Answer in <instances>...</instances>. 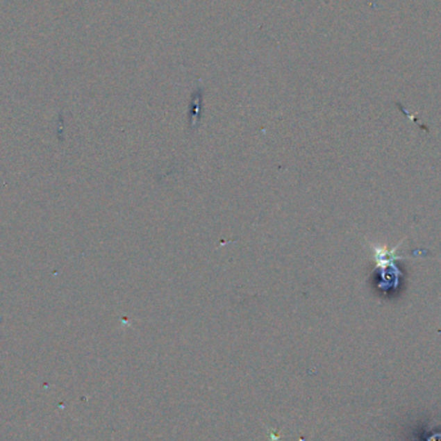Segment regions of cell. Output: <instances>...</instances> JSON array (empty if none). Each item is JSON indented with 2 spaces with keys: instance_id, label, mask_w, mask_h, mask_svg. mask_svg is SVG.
<instances>
[{
  "instance_id": "cell-1",
  "label": "cell",
  "mask_w": 441,
  "mask_h": 441,
  "mask_svg": "<svg viewBox=\"0 0 441 441\" xmlns=\"http://www.w3.org/2000/svg\"><path fill=\"white\" fill-rule=\"evenodd\" d=\"M403 242L404 240H401L392 249H390L388 245L372 244V248L374 252V260L377 263V270L379 271V276H381L379 289H382L385 292H388L391 289H397L400 285L401 271L399 270L395 261L412 258V257H403V256L395 254L397 248L403 244Z\"/></svg>"
}]
</instances>
